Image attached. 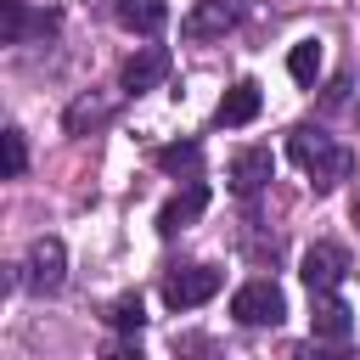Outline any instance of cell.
<instances>
[{
  "mask_svg": "<svg viewBox=\"0 0 360 360\" xmlns=\"http://www.w3.org/2000/svg\"><path fill=\"white\" fill-rule=\"evenodd\" d=\"M163 79H169V51H163V45H141V51L124 62L118 90H124V96H141V90H158Z\"/></svg>",
  "mask_w": 360,
  "mask_h": 360,
  "instance_id": "obj_9",
  "label": "cell"
},
{
  "mask_svg": "<svg viewBox=\"0 0 360 360\" xmlns=\"http://www.w3.org/2000/svg\"><path fill=\"white\" fill-rule=\"evenodd\" d=\"M158 169L197 180V169H202V146H197V141H169V146H158Z\"/></svg>",
  "mask_w": 360,
  "mask_h": 360,
  "instance_id": "obj_15",
  "label": "cell"
},
{
  "mask_svg": "<svg viewBox=\"0 0 360 360\" xmlns=\"http://www.w3.org/2000/svg\"><path fill=\"white\" fill-rule=\"evenodd\" d=\"M259 101H264V96H259V84H253V79H236V84L219 96L214 124H219V129H242V124H253V118H259Z\"/></svg>",
  "mask_w": 360,
  "mask_h": 360,
  "instance_id": "obj_13",
  "label": "cell"
},
{
  "mask_svg": "<svg viewBox=\"0 0 360 360\" xmlns=\"http://www.w3.org/2000/svg\"><path fill=\"white\" fill-rule=\"evenodd\" d=\"M202 208H208V186H202V180H191L186 191H174V197L158 208V231H163V236H180L191 219H202Z\"/></svg>",
  "mask_w": 360,
  "mask_h": 360,
  "instance_id": "obj_12",
  "label": "cell"
},
{
  "mask_svg": "<svg viewBox=\"0 0 360 360\" xmlns=\"http://www.w3.org/2000/svg\"><path fill=\"white\" fill-rule=\"evenodd\" d=\"M219 287H225V276H219L214 264H180V270L163 276V304H169V309H197V304H208Z\"/></svg>",
  "mask_w": 360,
  "mask_h": 360,
  "instance_id": "obj_4",
  "label": "cell"
},
{
  "mask_svg": "<svg viewBox=\"0 0 360 360\" xmlns=\"http://www.w3.org/2000/svg\"><path fill=\"white\" fill-rule=\"evenodd\" d=\"M287 158L309 174L315 191H332V186H343V180L354 174V152L338 146V141L321 135V129H292V135H287Z\"/></svg>",
  "mask_w": 360,
  "mask_h": 360,
  "instance_id": "obj_1",
  "label": "cell"
},
{
  "mask_svg": "<svg viewBox=\"0 0 360 360\" xmlns=\"http://www.w3.org/2000/svg\"><path fill=\"white\" fill-rule=\"evenodd\" d=\"M287 73H292V79L309 90V84L321 79V39H298V45L287 51Z\"/></svg>",
  "mask_w": 360,
  "mask_h": 360,
  "instance_id": "obj_16",
  "label": "cell"
},
{
  "mask_svg": "<svg viewBox=\"0 0 360 360\" xmlns=\"http://www.w3.org/2000/svg\"><path fill=\"white\" fill-rule=\"evenodd\" d=\"M0 141H6V174L17 180V174L28 169V135H22V129H6Z\"/></svg>",
  "mask_w": 360,
  "mask_h": 360,
  "instance_id": "obj_18",
  "label": "cell"
},
{
  "mask_svg": "<svg viewBox=\"0 0 360 360\" xmlns=\"http://www.w3.org/2000/svg\"><path fill=\"white\" fill-rule=\"evenodd\" d=\"M298 276H304V287H309V292H332V287L349 276V253H343L338 242H315V248L304 253Z\"/></svg>",
  "mask_w": 360,
  "mask_h": 360,
  "instance_id": "obj_7",
  "label": "cell"
},
{
  "mask_svg": "<svg viewBox=\"0 0 360 360\" xmlns=\"http://www.w3.org/2000/svg\"><path fill=\"white\" fill-rule=\"evenodd\" d=\"M62 281H68V248H62V236H34L28 253H22V264H17V287L56 292Z\"/></svg>",
  "mask_w": 360,
  "mask_h": 360,
  "instance_id": "obj_2",
  "label": "cell"
},
{
  "mask_svg": "<svg viewBox=\"0 0 360 360\" xmlns=\"http://www.w3.org/2000/svg\"><path fill=\"white\" fill-rule=\"evenodd\" d=\"M236 22H242V6H236V0H197V6L180 17V34H186V39H225Z\"/></svg>",
  "mask_w": 360,
  "mask_h": 360,
  "instance_id": "obj_6",
  "label": "cell"
},
{
  "mask_svg": "<svg viewBox=\"0 0 360 360\" xmlns=\"http://www.w3.org/2000/svg\"><path fill=\"white\" fill-rule=\"evenodd\" d=\"M112 11H118V22L129 34H163V22H169L163 0H112Z\"/></svg>",
  "mask_w": 360,
  "mask_h": 360,
  "instance_id": "obj_14",
  "label": "cell"
},
{
  "mask_svg": "<svg viewBox=\"0 0 360 360\" xmlns=\"http://www.w3.org/2000/svg\"><path fill=\"white\" fill-rule=\"evenodd\" d=\"M270 174H276L270 146H242V152L231 158V169H225V180H231V191H236V197H259Z\"/></svg>",
  "mask_w": 360,
  "mask_h": 360,
  "instance_id": "obj_10",
  "label": "cell"
},
{
  "mask_svg": "<svg viewBox=\"0 0 360 360\" xmlns=\"http://www.w3.org/2000/svg\"><path fill=\"white\" fill-rule=\"evenodd\" d=\"M231 315H236L242 326H281L287 292H281L270 276H253V281H242V287L231 292Z\"/></svg>",
  "mask_w": 360,
  "mask_h": 360,
  "instance_id": "obj_3",
  "label": "cell"
},
{
  "mask_svg": "<svg viewBox=\"0 0 360 360\" xmlns=\"http://www.w3.org/2000/svg\"><path fill=\"white\" fill-rule=\"evenodd\" d=\"M141 321H146L141 292H124V298H112V304H107V326H112V332H141Z\"/></svg>",
  "mask_w": 360,
  "mask_h": 360,
  "instance_id": "obj_17",
  "label": "cell"
},
{
  "mask_svg": "<svg viewBox=\"0 0 360 360\" xmlns=\"http://www.w3.org/2000/svg\"><path fill=\"white\" fill-rule=\"evenodd\" d=\"M354 219H360V197H354Z\"/></svg>",
  "mask_w": 360,
  "mask_h": 360,
  "instance_id": "obj_19",
  "label": "cell"
},
{
  "mask_svg": "<svg viewBox=\"0 0 360 360\" xmlns=\"http://www.w3.org/2000/svg\"><path fill=\"white\" fill-rule=\"evenodd\" d=\"M309 332H315L321 343H343V338L354 332V309L338 298V287H332V292H309Z\"/></svg>",
  "mask_w": 360,
  "mask_h": 360,
  "instance_id": "obj_8",
  "label": "cell"
},
{
  "mask_svg": "<svg viewBox=\"0 0 360 360\" xmlns=\"http://www.w3.org/2000/svg\"><path fill=\"white\" fill-rule=\"evenodd\" d=\"M118 96H124V90H118ZM118 96H107V90H84L79 101H68L62 129H68V135H90V129H101V124L118 112Z\"/></svg>",
  "mask_w": 360,
  "mask_h": 360,
  "instance_id": "obj_11",
  "label": "cell"
},
{
  "mask_svg": "<svg viewBox=\"0 0 360 360\" xmlns=\"http://www.w3.org/2000/svg\"><path fill=\"white\" fill-rule=\"evenodd\" d=\"M56 11H39L28 0H0V45H28V39H51L56 34Z\"/></svg>",
  "mask_w": 360,
  "mask_h": 360,
  "instance_id": "obj_5",
  "label": "cell"
}]
</instances>
